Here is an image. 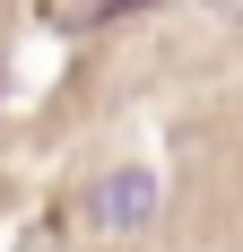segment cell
Wrapping results in <instances>:
<instances>
[{
	"instance_id": "cell-1",
	"label": "cell",
	"mask_w": 243,
	"mask_h": 252,
	"mask_svg": "<svg viewBox=\"0 0 243 252\" xmlns=\"http://www.w3.org/2000/svg\"><path fill=\"white\" fill-rule=\"evenodd\" d=\"M87 218H96L104 235H139L148 218H156V174H148V165H113V174L96 183Z\"/></svg>"
},
{
	"instance_id": "cell-2",
	"label": "cell",
	"mask_w": 243,
	"mask_h": 252,
	"mask_svg": "<svg viewBox=\"0 0 243 252\" xmlns=\"http://www.w3.org/2000/svg\"><path fill=\"white\" fill-rule=\"evenodd\" d=\"M209 18H226V26H243V0H200Z\"/></svg>"
}]
</instances>
